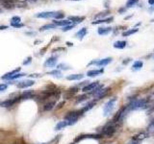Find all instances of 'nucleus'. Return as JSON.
<instances>
[{
  "mask_svg": "<svg viewBox=\"0 0 154 144\" xmlns=\"http://www.w3.org/2000/svg\"><path fill=\"white\" fill-rule=\"evenodd\" d=\"M70 1H79V0H70Z\"/></svg>",
  "mask_w": 154,
  "mask_h": 144,
  "instance_id": "nucleus-48",
  "label": "nucleus"
},
{
  "mask_svg": "<svg viewBox=\"0 0 154 144\" xmlns=\"http://www.w3.org/2000/svg\"><path fill=\"white\" fill-rule=\"evenodd\" d=\"M19 100H20V98L19 97L10 98V99H7V100H5V101L0 102V106L3 107V108H10V107L14 106L16 103H18Z\"/></svg>",
  "mask_w": 154,
  "mask_h": 144,
  "instance_id": "nucleus-7",
  "label": "nucleus"
},
{
  "mask_svg": "<svg viewBox=\"0 0 154 144\" xmlns=\"http://www.w3.org/2000/svg\"><path fill=\"white\" fill-rule=\"evenodd\" d=\"M34 96H35L34 92H33L32 90H29V91L23 92L20 96H19V98H20V100H25V99H31L34 97Z\"/></svg>",
  "mask_w": 154,
  "mask_h": 144,
  "instance_id": "nucleus-18",
  "label": "nucleus"
},
{
  "mask_svg": "<svg viewBox=\"0 0 154 144\" xmlns=\"http://www.w3.org/2000/svg\"><path fill=\"white\" fill-rule=\"evenodd\" d=\"M139 31L138 28H135V29H129V30H126L122 33V37H129V36L135 34V33H137Z\"/></svg>",
  "mask_w": 154,
  "mask_h": 144,
  "instance_id": "nucleus-28",
  "label": "nucleus"
},
{
  "mask_svg": "<svg viewBox=\"0 0 154 144\" xmlns=\"http://www.w3.org/2000/svg\"><path fill=\"white\" fill-rule=\"evenodd\" d=\"M125 11V9H120L119 10V13H123Z\"/></svg>",
  "mask_w": 154,
  "mask_h": 144,
  "instance_id": "nucleus-45",
  "label": "nucleus"
},
{
  "mask_svg": "<svg viewBox=\"0 0 154 144\" xmlns=\"http://www.w3.org/2000/svg\"><path fill=\"white\" fill-rule=\"evenodd\" d=\"M67 126H68V122L66 120L60 121V122L57 123V125L55 126V131H61V130L66 128Z\"/></svg>",
  "mask_w": 154,
  "mask_h": 144,
  "instance_id": "nucleus-24",
  "label": "nucleus"
},
{
  "mask_svg": "<svg viewBox=\"0 0 154 144\" xmlns=\"http://www.w3.org/2000/svg\"><path fill=\"white\" fill-rule=\"evenodd\" d=\"M25 75H26V74H24V73H16L10 80H16V79H18V78H21V77H23Z\"/></svg>",
  "mask_w": 154,
  "mask_h": 144,
  "instance_id": "nucleus-36",
  "label": "nucleus"
},
{
  "mask_svg": "<svg viewBox=\"0 0 154 144\" xmlns=\"http://www.w3.org/2000/svg\"><path fill=\"white\" fill-rule=\"evenodd\" d=\"M2 1H3L4 5H13V2L15 0H2Z\"/></svg>",
  "mask_w": 154,
  "mask_h": 144,
  "instance_id": "nucleus-39",
  "label": "nucleus"
},
{
  "mask_svg": "<svg viewBox=\"0 0 154 144\" xmlns=\"http://www.w3.org/2000/svg\"><path fill=\"white\" fill-rule=\"evenodd\" d=\"M138 2H139V0H127V2H126V8L133 7L138 3Z\"/></svg>",
  "mask_w": 154,
  "mask_h": 144,
  "instance_id": "nucleus-33",
  "label": "nucleus"
},
{
  "mask_svg": "<svg viewBox=\"0 0 154 144\" xmlns=\"http://www.w3.org/2000/svg\"><path fill=\"white\" fill-rule=\"evenodd\" d=\"M84 78L83 74H71V75L67 76V80L68 81H79Z\"/></svg>",
  "mask_w": 154,
  "mask_h": 144,
  "instance_id": "nucleus-20",
  "label": "nucleus"
},
{
  "mask_svg": "<svg viewBox=\"0 0 154 144\" xmlns=\"http://www.w3.org/2000/svg\"><path fill=\"white\" fill-rule=\"evenodd\" d=\"M153 59H154V57H153Z\"/></svg>",
  "mask_w": 154,
  "mask_h": 144,
  "instance_id": "nucleus-51",
  "label": "nucleus"
},
{
  "mask_svg": "<svg viewBox=\"0 0 154 144\" xmlns=\"http://www.w3.org/2000/svg\"><path fill=\"white\" fill-rule=\"evenodd\" d=\"M109 13H110L109 11H105V12H102V13H98V15H95V18H101V19H103V18H105L106 16H108Z\"/></svg>",
  "mask_w": 154,
  "mask_h": 144,
  "instance_id": "nucleus-32",
  "label": "nucleus"
},
{
  "mask_svg": "<svg viewBox=\"0 0 154 144\" xmlns=\"http://www.w3.org/2000/svg\"><path fill=\"white\" fill-rule=\"evenodd\" d=\"M112 30L113 28H111V27H100V28H98L97 30V33H98V35H100V36H105V35H108L110 34V33L112 32Z\"/></svg>",
  "mask_w": 154,
  "mask_h": 144,
  "instance_id": "nucleus-17",
  "label": "nucleus"
},
{
  "mask_svg": "<svg viewBox=\"0 0 154 144\" xmlns=\"http://www.w3.org/2000/svg\"><path fill=\"white\" fill-rule=\"evenodd\" d=\"M126 45H127V42L125 40H118L114 43V47L116 49H124Z\"/></svg>",
  "mask_w": 154,
  "mask_h": 144,
  "instance_id": "nucleus-21",
  "label": "nucleus"
},
{
  "mask_svg": "<svg viewBox=\"0 0 154 144\" xmlns=\"http://www.w3.org/2000/svg\"><path fill=\"white\" fill-rule=\"evenodd\" d=\"M74 26H75V24H70V25H68V26H65L64 28H63V32H67V31H70L72 28H74Z\"/></svg>",
  "mask_w": 154,
  "mask_h": 144,
  "instance_id": "nucleus-37",
  "label": "nucleus"
},
{
  "mask_svg": "<svg viewBox=\"0 0 154 144\" xmlns=\"http://www.w3.org/2000/svg\"><path fill=\"white\" fill-rule=\"evenodd\" d=\"M143 66H144V63H143L142 61H136V62L133 63V65H132V70L139 71V70H141Z\"/></svg>",
  "mask_w": 154,
  "mask_h": 144,
  "instance_id": "nucleus-22",
  "label": "nucleus"
},
{
  "mask_svg": "<svg viewBox=\"0 0 154 144\" xmlns=\"http://www.w3.org/2000/svg\"><path fill=\"white\" fill-rule=\"evenodd\" d=\"M48 75H51L53 77H56V78H62V73L59 69H55V70H52L50 72H48Z\"/></svg>",
  "mask_w": 154,
  "mask_h": 144,
  "instance_id": "nucleus-29",
  "label": "nucleus"
},
{
  "mask_svg": "<svg viewBox=\"0 0 154 144\" xmlns=\"http://www.w3.org/2000/svg\"><path fill=\"white\" fill-rule=\"evenodd\" d=\"M56 25L54 23H50V24H46V25H43L40 28L41 31H45V30H49V29H54L56 28Z\"/></svg>",
  "mask_w": 154,
  "mask_h": 144,
  "instance_id": "nucleus-31",
  "label": "nucleus"
},
{
  "mask_svg": "<svg viewBox=\"0 0 154 144\" xmlns=\"http://www.w3.org/2000/svg\"><path fill=\"white\" fill-rule=\"evenodd\" d=\"M58 12H43V13H38L36 15V17L38 18H56Z\"/></svg>",
  "mask_w": 154,
  "mask_h": 144,
  "instance_id": "nucleus-8",
  "label": "nucleus"
},
{
  "mask_svg": "<svg viewBox=\"0 0 154 144\" xmlns=\"http://www.w3.org/2000/svg\"><path fill=\"white\" fill-rule=\"evenodd\" d=\"M53 23L55 24L56 26H68V25H70L71 21L70 20H55L53 21Z\"/></svg>",
  "mask_w": 154,
  "mask_h": 144,
  "instance_id": "nucleus-26",
  "label": "nucleus"
},
{
  "mask_svg": "<svg viewBox=\"0 0 154 144\" xmlns=\"http://www.w3.org/2000/svg\"><path fill=\"white\" fill-rule=\"evenodd\" d=\"M87 33H88L87 28H82V29H80L78 32L76 33V34H75V37H76L77 38H79V40H82V38H83L85 36L87 35Z\"/></svg>",
  "mask_w": 154,
  "mask_h": 144,
  "instance_id": "nucleus-25",
  "label": "nucleus"
},
{
  "mask_svg": "<svg viewBox=\"0 0 154 144\" xmlns=\"http://www.w3.org/2000/svg\"><path fill=\"white\" fill-rule=\"evenodd\" d=\"M112 58L111 57H108V58H105V59H101V60H95V61H93V62H91L89 63V65H95L96 66H106V65H108L109 63H111L112 62Z\"/></svg>",
  "mask_w": 154,
  "mask_h": 144,
  "instance_id": "nucleus-5",
  "label": "nucleus"
},
{
  "mask_svg": "<svg viewBox=\"0 0 154 144\" xmlns=\"http://www.w3.org/2000/svg\"><path fill=\"white\" fill-rule=\"evenodd\" d=\"M79 91V87H70V89H68L67 91H66V93H65V98L66 99H70V97H72V96L74 95L75 93H77Z\"/></svg>",
  "mask_w": 154,
  "mask_h": 144,
  "instance_id": "nucleus-13",
  "label": "nucleus"
},
{
  "mask_svg": "<svg viewBox=\"0 0 154 144\" xmlns=\"http://www.w3.org/2000/svg\"><path fill=\"white\" fill-rule=\"evenodd\" d=\"M88 97H89V95L88 94H82V95H79L78 97L76 98V104L78 103H82V102L86 101Z\"/></svg>",
  "mask_w": 154,
  "mask_h": 144,
  "instance_id": "nucleus-30",
  "label": "nucleus"
},
{
  "mask_svg": "<svg viewBox=\"0 0 154 144\" xmlns=\"http://www.w3.org/2000/svg\"><path fill=\"white\" fill-rule=\"evenodd\" d=\"M31 62H32V58H31V57H28V58H27V59L23 62V65H29V63H31Z\"/></svg>",
  "mask_w": 154,
  "mask_h": 144,
  "instance_id": "nucleus-40",
  "label": "nucleus"
},
{
  "mask_svg": "<svg viewBox=\"0 0 154 144\" xmlns=\"http://www.w3.org/2000/svg\"><path fill=\"white\" fill-rule=\"evenodd\" d=\"M8 27L7 26H0V30H4V29H7Z\"/></svg>",
  "mask_w": 154,
  "mask_h": 144,
  "instance_id": "nucleus-44",
  "label": "nucleus"
},
{
  "mask_svg": "<svg viewBox=\"0 0 154 144\" xmlns=\"http://www.w3.org/2000/svg\"><path fill=\"white\" fill-rule=\"evenodd\" d=\"M117 100H118L117 97H113L110 99L105 105H104V107H103V115L104 116H109L111 114V112H113V110H114L115 104H116V102H117Z\"/></svg>",
  "mask_w": 154,
  "mask_h": 144,
  "instance_id": "nucleus-4",
  "label": "nucleus"
},
{
  "mask_svg": "<svg viewBox=\"0 0 154 144\" xmlns=\"http://www.w3.org/2000/svg\"><path fill=\"white\" fill-rule=\"evenodd\" d=\"M100 84L98 81H95V82H93V83H90V84H88L86 87H84L83 88H82V91L83 92H91V91H93L96 87H98Z\"/></svg>",
  "mask_w": 154,
  "mask_h": 144,
  "instance_id": "nucleus-10",
  "label": "nucleus"
},
{
  "mask_svg": "<svg viewBox=\"0 0 154 144\" xmlns=\"http://www.w3.org/2000/svg\"><path fill=\"white\" fill-rule=\"evenodd\" d=\"M65 104V102H62V103H60L59 105H58V109H60V108H62L63 107V105Z\"/></svg>",
  "mask_w": 154,
  "mask_h": 144,
  "instance_id": "nucleus-43",
  "label": "nucleus"
},
{
  "mask_svg": "<svg viewBox=\"0 0 154 144\" xmlns=\"http://www.w3.org/2000/svg\"><path fill=\"white\" fill-rule=\"evenodd\" d=\"M42 144H47V143H42Z\"/></svg>",
  "mask_w": 154,
  "mask_h": 144,
  "instance_id": "nucleus-49",
  "label": "nucleus"
},
{
  "mask_svg": "<svg viewBox=\"0 0 154 144\" xmlns=\"http://www.w3.org/2000/svg\"><path fill=\"white\" fill-rule=\"evenodd\" d=\"M15 144H26V143H18H18H15Z\"/></svg>",
  "mask_w": 154,
  "mask_h": 144,
  "instance_id": "nucleus-47",
  "label": "nucleus"
},
{
  "mask_svg": "<svg viewBox=\"0 0 154 144\" xmlns=\"http://www.w3.org/2000/svg\"><path fill=\"white\" fill-rule=\"evenodd\" d=\"M57 68L59 69H62V70H68V69H70L71 67L70 65H66V63H60V65H57Z\"/></svg>",
  "mask_w": 154,
  "mask_h": 144,
  "instance_id": "nucleus-34",
  "label": "nucleus"
},
{
  "mask_svg": "<svg viewBox=\"0 0 154 144\" xmlns=\"http://www.w3.org/2000/svg\"><path fill=\"white\" fill-rule=\"evenodd\" d=\"M84 114V112H82V110H72V112H68L65 116V119L68 124V126H72L74 124L77 123L78 119L80 116Z\"/></svg>",
  "mask_w": 154,
  "mask_h": 144,
  "instance_id": "nucleus-3",
  "label": "nucleus"
},
{
  "mask_svg": "<svg viewBox=\"0 0 154 144\" xmlns=\"http://www.w3.org/2000/svg\"><path fill=\"white\" fill-rule=\"evenodd\" d=\"M104 73V68H100V69H93V70H89L87 72V76L88 77H96L98 75H101V74Z\"/></svg>",
  "mask_w": 154,
  "mask_h": 144,
  "instance_id": "nucleus-14",
  "label": "nucleus"
},
{
  "mask_svg": "<svg viewBox=\"0 0 154 144\" xmlns=\"http://www.w3.org/2000/svg\"><path fill=\"white\" fill-rule=\"evenodd\" d=\"M21 22V18L19 16H14L11 19V26L15 27V28H19V27H22L23 25L20 24Z\"/></svg>",
  "mask_w": 154,
  "mask_h": 144,
  "instance_id": "nucleus-15",
  "label": "nucleus"
},
{
  "mask_svg": "<svg viewBox=\"0 0 154 144\" xmlns=\"http://www.w3.org/2000/svg\"><path fill=\"white\" fill-rule=\"evenodd\" d=\"M57 62H58V58L56 56L50 57V58H48V59L45 62V63H43V66H45V67H46V68L54 67V66L57 65Z\"/></svg>",
  "mask_w": 154,
  "mask_h": 144,
  "instance_id": "nucleus-9",
  "label": "nucleus"
},
{
  "mask_svg": "<svg viewBox=\"0 0 154 144\" xmlns=\"http://www.w3.org/2000/svg\"><path fill=\"white\" fill-rule=\"evenodd\" d=\"M35 84V81L34 80H25V81H21L19 82L16 87L18 88H26V87H32L33 85Z\"/></svg>",
  "mask_w": 154,
  "mask_h": 144,
  "instance_id": "nucleus-11",
  "label": "nucleus"
},
{
  "mask_svg": "<svg viewBox=\"0 0 154 144\" xmlns=\"http://www.w3.org/2000/svg\"><path fill=\"white\" fill-rule=\"evenodd\" d=\"M102 135L100 134H88V135H81L79 137H77L75 138V142H78V141H81L83 139H86V138H92V139H100L102 138Z\"/></svg>",
  "mask_w": 154,
  "mask_h": 144,
  "instance_id": "nucleus-6",
  "label": "nucleus"
},
{
  "mask_svg": "<svg viewBox=\"0 0 154 144\" xmlns=\"http://www.w3.org/2000/svg\"><path fill=\"white\" fill-rule=\"evenodd\" d=\"M114 17L110 16V17H106V18H103V19H98V20H95V21H93V24L95 25V24H101V23H110V22L113 21Z\"/></svg>",
  "mask_w": 154,
  "mask_h": 144,
  "instance_id": "nucleus-23",
  "label": "nucleus"
},
{
  "mask_svg": "<svg viewBox=\"0 0 154 144\" xmlns=\"http://www.w3.org/2000/svg\"><path fill=\"white\" fill-rule=\"evenodd\" d=\"M147 131L149 133H154V118L150 121L147 126Z\"/></svg>",
  "mask_w": 154,
  "mask_h": 144,
  "instance_id": "nucleus-35",
  "label": "nucleus"
},
{
  "mask_svg": "<svg viewBox=\"0 0 154 144\" xmlns=\"http://www.w3.org/2000/svg\"><path fill=\"white\" fill-rule=\"evenodd\" d=\"M85 19L84 16H70L68 17V20H71L74 23H80Z\"/></svg>",
  "mask_w": 154,
  "mask_h": 144,
  "instance_id": "nucleus-27",
  "label": "nucleus"
},
{
  "mask_svg": "<svg viewBox=\"0 0 154 144\" xmlns=\"http://www.w3.org/2000/svg\"><path fill=\"white\" fill-rule=\"evenodd\" d=\"M71 144H74V143H71Z\"/></svg>",
  "mask_w": 154,
  "mask_h": 144,
  "instance_id": "nucleus-50",
  "label": "nucleus"
},
{
  "mask_svg": "<svg viewBox=\"0 0 154 144\" xmlns=\"http://www.w3.org/2000/svg\"><path fill=\"white\" fill-rule=\"evenodd\" d=\"M117 127L118 124L113 122V121H110L102 127V129L100 130V135H102V137H111L115 135V133L117 132Z\"/></svg>",
  "mask_w": 154,
  "mask_h": 144,
  "instance_id": "nucleus-2",
  "label": "nucleus"
},
{
  "mask_svg": "<svg viewBox=\"0 0 154 144\" xmlns=\"http://www.w3.org/2000/svg\"><path fill=\"white\" fill-rule=\"evenodd\" d=\"M7 87H8V85H6V84H0V92L6 90Z\"/></svg>",
  "mask_w": 154,
  "mask_h": 144,
  "instance_id": "nucleus-38",
  "label": "nucleus"
},
{
  "mask_svg": "<svg viewBox=\"0 0 154 144\" xmlns=\"http://www.w3.org/2000/svg\"><path fill=\"white\" fill-rule=\"evenodd\" d=\"M153 71H154V70H153Z\"/></svg>",
  "mask_w": 154,
  "mask_h": 144,
  "instance_id": "nucleus-52",
  "label": "nucleus"
},
{
  "mask_svg": "<svg viewBox=\"0 0 154 144\" xmlns=\"http://www.w3.org/2000/svg\"><path fill=\"white\" fill-rule=\"evenodd\" d=\"M95 103H96V100H93V101H91L89 102V103H87L85 106L82 108V112H89L90 110H92L93 107L95 106Z\"/></svg>",
  "mask_w": 154,
  "mask_h": 144,
  "instance_id": "nucleus-19",
  "label": "nucleus"
},
{
  "mask_svg": "<svg viewBox=\"0 0 154 144\" xmlns=\"http://www.w3.org/2000/svg\"><path fill=\"white\" fill-rule=\"evenodd\" d=\"M131 62V59H130V58H129V59H125V61H123V65H127V63H130Z\"/></svg>",
  "mask_w": 154,
  "mask_h": 144,
  "instance_id": "nucleus-41",
  "label": "nucleus"
},
{
  "mask_svg": "<svg viewBox=\"0 0 154 144\" xmlns=\"http://www.w3.org/2000/svg\"><path fill=\"white\" fill-rule=\"evenodd\" d=\"M147 103H148V100L145 98H143V99H134L129 102V104L127 105L128 107V110L129 112L131 110H141V109H145L147 108Z\"/></svg>",
  "mask_w": 154,
  "mask_h": 144,
  "instance_id": "nucleus-1",
  "label": "nucleus"
},
{
  "mask_svg": "<svg viewBox=\"0 0 154 144\" xmlns=\"http://www.w3.org/2000/svg\"><path fill=\"white\" fill-rule=\"evenodd\" d=\"M67 44L68 46H72V43H71V42H67Z\"/></svg>",
  "mask_w": 154,
  "mask_h": 144,
  "instance_id": "nucleus-46",
  "label": "nucleus"
},
{
  "mask_svg": "<svg viewBox=\"0 0 154 144\" xmlns=\"http://www.w3.org/2000/svg\"><path fill=\"white\" fill-rule=\"evenodd\" d=\"M19 71H20V67L16 68V69H15V70H13V71H11V72H8V73L5 74L4 76L1 77V79L2 80H10L14 75H15V74L19 73Z\"/></svg>",
  "mask_w": 154,
  "mask_h": 144,
  "instance_id": "nucleus-16",
  "label": "nucleus"
},
{
  "mask_svg": "<svg viewBox=\"0 0 154 144\" xmlns=\"http://www.w3.org/2000/svg\"><path fill=\"white\" fill-rule=\"evenodd\" d=\"M148 4L151 5V6L154 5V0H148Z\"/></svg>",
  "mask_w": 154,
  "mask_h": 144,
  "instance_id": "nucleus-42",
  "label": "nucleus"
},
{
  "mask_svg": "<svg viewBox=\"0 0 154 144\" xmlns=\"http://www.w3.org/2000/svg\"><path fill=\"white\" fill-rule=\"evenodd\" d=\"M110 90H111V87H103L102 89H101L99 92H98L96 95L95 96V100L97 101V100H99V99H102L103 97H105V96L110 92Z\"/></svg>",
  "mask_w": 154,
  "mask_h": 144,
  "instance_id": "nucleus-12",
  "label": "nucleus"
}]
</instances>
